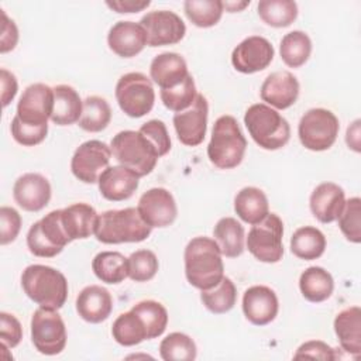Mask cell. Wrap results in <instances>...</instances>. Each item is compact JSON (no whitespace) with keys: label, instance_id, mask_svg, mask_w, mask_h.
<instances>
[{"label":"cell","instance_id":"cell-6","mask_svg":"<svg viewBox=\"0 0 361 361\" xmlns=\"http://www.w3.org/2000/svg\"><path fill=\"white\" fill-rule=\"evenodd\" d=\"M110 148L117 162L140 178L151 173L159 158L152 144L140 131L124 130L117 133L110 142Z\"/></svg>","mask_w":361,"mask_h":361},{"label":"cell","instance_id":"cell-14","mask_svg":"<svg viewBox=\"0 0 361 361\" xmlns=\"http://www.w3.org/2000/svg\"><path fill=\"white\" fill-rule=\"evenodd\" d=\"M209 104L203 94L196 96L190 107L175 113L172 121L178 140L188 147H196L203 142L207 130Z\"/></svg>","mask_w":361,"mask_h":361},{"label":"cell","instance_id":"cell-50","mask_svg":"<svg viewBox=\"0 0 361 361\" xmlns=\"http://www.w3.org/2000/svg\"><path fill=\"white\" fill-rule=\"evenodd\" d=\"M1 11V35H0V52L6 54L13 51L18 42V28L13 20L7 17L4 10Z\"/></svg>","mask_w":361,"mask_h":361},{"label":"cell","instance_id":"cell-11","mask_svg":"<svg viewBox=\"0 0 361 361\" xmlns=\"http://www.w3.org/2000/svg\"><path fill=\"white\" fill-rule=\"evenodd\" d=\"M66 327L55 309L38 307L31 317V340L38 353L56 355L66 345Z\"/></svg>","mask_w":361,"mask_h":361},{"label":"cell","instance_id":"cell-15","mask_svg":"<svg viewBox=\"0 0 361 361\" xmlns=\"http://www.w3.org/2000/svg\"><path fill=\"white\" fill-rule=\"evenodd\" d=\"M54 107V89L45 83H32L23 92L16 116L27 124H48Z\"/></svg>","mask_w":361,"mask_h":361},{"label":"cell","instance_id":"cell-40","mask_svg":"<svg viewBox=\"0 0 361 361\" xmlns=\"http://www.w3.org/2000/svg\"><path fill=\"white\" fill-rule=\"evenodd\" d=\"M161 358L165 361H193L197 348L192 337L185 333H171L159 344Z\"/></svg>","mask_w":361,"mask_h":361},{"label":"cell","instance_id":"cell-20","mask_svg":"<svg viewBox=\"0 0 361 361\" xmlns=\"http://www.w3.org/2000/svg\"><path fill=\"white\" fill-rule=\"evenodd\" d=\"M299 82L288 71H276L265 78L261 85L262 102L278 110H285L295 104L299 96Z\"/></svg>","mask_w":361,"mask_h":361},{"label":"cell","instance_id":"cell-38","mask_svg":"<svg viewBox=\"0 0 361 361\" xmlns=\"http://www.w3.org/2000/svg\"><path fill=\"white\" fill-rule=\"evenodd\" d=\"M257 10L259 18L275 28L288 27L298 17V4L292 0H261Z\"/></svg>","mask_w":361,"mask_h":361},{"label":"cell","instance_id":"cell-31","mask_svg":"<svg viewBox=\"0 0 361 361\" xmlns=\"http://www.w3.org/2000/svg\"><path fill=\"white\" fill-rule=\"evenodd\" d=\"M299 289L306 300L320 303L331 296L334 290V281L330 272L324 268L309 267L300 274Z\"/></svg>","mask_w":361,"mask_h":361},{"label":"cell","instance_id":"cell-9","mask_svg":"<svg viewBox=\"0 0 361 361\" xmlns=\"http://www.w3.org/2000/svg\"><path fill=\"white\" fill-rule=\"evenodd\" d=\"M340 130L338 118L327 109L307 110L298 126L302 145L310 151H326L337 140Z\"/></svg>","mask_w":361,"mask_h":361},{"label":"cell","instance_id":"cell-13","mask_svg":"<svg viewBox=\"0 0 361 361\" xmlns=\"http://www.w3.org/2000/svg\"><path fill=\"white\" fill-rule=\"evenodd\" d=\"M140 24L147 34V45L162 47L178 44L186 34L183 20L169 10H154L142 16Z\"/></svg>","mask_w":361,"mask_h":361},{"label":"cell","instance_id":"cell-32","mask_svg":"<svg viewBox=\"0 0 361 361\" xmlns=\"http://www.w3.org/2000/svg\"><path fill=\"white\" fill-rule=\"evenodd\" d=\"M324 250L326 237L319 228L313 226L300 227L290 237V251L295 257L300 259H317L323 255Z\"/></svg>","mask_w":361,"mask_h":361},{"label":"cell","instance_id":"cell-7","mask_svg":"<svg viewBox=\"0 0 361 361\" xmlns=\"http://www.w3.org/2000/svg\"><path fill=\"white\" fill-rule=\"evenodd\" d=\"M117 103L128 117L140 118L148 114L155 103V92L149 78L141 72L123 75L116 85Z\"/></svg>","mask_w":361,"mask_h":361},{"label":"cell","instance_id":"cell-5","mask_svg":"<svg viewBox=\"0 0 361 361\" xmlns=\"http://www.w3.org/2000/svg\"><path fill=\"white\" fill-rule=\"evenodd\" d=\"M244 124L255 144L264 149H279L290 138V127L286 118L264 103H255L247 109Z\"/></svg>","mask_w":361,"mask_h":361},{"label":"cell","instance_id":"cell-43","mask_svg":"<svg viewBox=\"0 0 361 361\" xmlns=\"http://www.w3.org/2000/svg\"><path fill=\"white\" fill-rule=\"evenodd\" d=\"M128 278L135 282H147L155 276L159 268L157 255L149 250H138L127 258Z\"/></svg>","mask_w":361,"mask_h":361},{"label":"cell","instance_id":"cell-49","mask_svg":"<svg viewBox=\"0 0 361 361\" xmlns=\"http://www.w3.org/2000/svg\"><path fill=\"white\" fill-rule=\"evenodd\" d=\"M316 358V360H326L331 361L336 360L334 350L324 341L320 340H310L303 343L298 351L295 353L293 358Z\"/></svg>","mask_w":361,"mask_h":361},{"label":"cell","instance_id":"cell-3","mask_svg":"<svg viewBox=\"0 0 361 361\" xmlns=\"http://www.w3.org/2000/svg\"><path fill=\"white\" fill-rule=\"evenodd\" d=\"M247 149V140L233 116H220L212 130L207 145V157L219 169H233L238 166Z\"/></svg>","mask_w":361,"mask_h":361},{"label":"cell","instance_id":"cell-33","mask_svg":"<svg viewBox=\"0 0 361 361\" xmlns=\"http://www.w3.org/2000/svg\"><path fill=\"white\" fill-rule=\"evenodd\" d=\"M94 275L106 283H120L128 276L127 258L117 251H102L92 261Z\"/></svg>","mask_w":361,"mask_h":361},{"label":"cell","instance_id":"cell-39","mask_svg":"<svg viewBox=\"0 0 361 361\" xmlns=\"http://www.w3.org/2000/svg\"><path fill=\"white\" fill-rule=\"evenodd\" d=\"M183 10L189 21L200 28L216 25L223 16V1L220 0H186Z\"/></svg>","mask_w":361,"mask_h":361},{"label":"cell","instance_id":"cell-12","mask_svg":"<svg viewBox=\"0 0 361 361\" xmlns=\"http://www.w3.org/2000/svg\"><path fill=\"white\" fill-rule=\"evenodd\" d=\"M111 148L99 140H89L80 144L71 159V171L83 183H96L100 175L109 168Z\"/></svg>","mask_w":361,"mask_h":361},{"label":"cell","instance_id":"cell-44","mask_svg":"<svg viewBox=\"0 0 361 361\" xmlns=\"http://www.w3.org/2000/svg\"><path fill=\"white\" fill-rule=\"evenodd\" d=\"M338 227L344 237L358 244L361 241V200L360 197H351L345 200L344 209L338 216Z\"/></svg>","mask_w":361,"mask_h":361},{"label":"cell","instance_id":"cell-52","mask_svg":"<svg viewBox=\"0 0 361 361\" xmlns=\"http://www.w3.org/2000/svg\"><path fill=\"white\" fill-rule=\"evenodd\" d=\"M107 7L123 14V13H138L147 8L151 1L149 0H118V1H106Z\"/></svg>","mask_w":361,"mask_h":361},{"label":"cell","instance_id":"cell-54","mask_svg":"<svg viewBox=\"0 0 361 361\" xmlns=\"http://www.w3.org/2000/svg\"><path fill=\"white\" fill-rule=\"evenodd\" d=\"M250 4V0L247 1H223V8H226L228 13H235L244 10Z\"/></svg>","mask_w":361,"mask_h":361},{"label":"cell","instance_id":"cell-4","mask_svg":"<svg viewBox=\"0 0 361 361\" xmlns=\"http://www.w3.org/2000/svg\"><path fill=\"white\" fill-rule=\"evenodd\" d=\"M151 230L135 207H126L99 214L94 235L103 244L141 243L149 237Z\"/></svg>","mask_w":361,"mask_h":361},{"label":"cell","instance_id":"cell-45","mask_svg":"<svg viewBox=\"0 0 361 361\" xmlns=\"http://www.w3.org/2000/svg\"><path fill=\"white\" fill-rule=\"evenodd\" d=\"M48 134V124L44 126H34L23 123L17 116L11 120V135L13 138L24 145V147H34L41 144Z\"/></svg>","mask_w":361,"mask_h":361},{"label":"cell","instance_id":"cell-19","mask_svg":"<svg viewBox=\"0 0 361 361\" xmlns=\"http://www.w3.org/2000/svg\"><path fill=\"white\" fill-rule=\"evenodd\" d=\"M13 197L21 209L27 212H39L51 199V185L41 173H24L13 186Z\"/></svg>","mask_w":361,"mask_h":361},{"label":"cell","instance_id":"cell-24","mask_svg":"<svg viewBox=\"0 0 361 361\" xmlns=\"http://www.w3.org/2000/svg\"><path fill=\"white\" fill-rule=\"evenodd\" d=\"M113 310L110 292L100 285H89L76 298V312L87 323L104 322Z\"/></svg>","mask_w":361,"mask_h":361},{"label":"cell","instance_id":"cell-41","mask_svg":"<svg viewBox=\"0 0 361 361\" xmlns=\"http://www.w3.org/2000/svg\"><path fill=\"white\" fill-rule=\"evenodd\" d=\"M144 322L148 340L157 338L164 334L168 326V312L166 309L157 300H141L131 307Z\"/></svg>","mask_w":361,"mask_h":361},{"label":"cell","instance_id":"cell-23","mask_svg":"<svg viewBox=\"0 0 361 361\" xmlns=\"http://www.w3.org/2000/svg\"><path fill=\"white\" fill-rule=\"evenodd\" d=\"M140 176L133 171L116 165L109 166L99 178L97 185L102 196L110 202H121L130 199L138 188Z\"/></svg>","mask_w":361,"mask_h":361},{"label":"cell","instance_id":"cell-21","mask_svg":"<svg viewBox=\"0 0 361 361\" xmlns=\"http://www.w3.org/2000/svg\"><path fill=\"white\" fill-rule=\"evenodd\" d=\"M109 48L121 58L138 55L147 45V34L140 23L117 21L107 34Z\"/></svg>","mask_w":361,"mask_h":361},{"label":"cell","instance_id":"cell-29","mask_svg":"<svg viewBox=\"0 0 361 361\" xmlns=\"http://www.w3.org/2000/svg\"><path fill=\"white\" fill-rule=\"evenodd\" d=\"M234 210L243 221L257 224L269 213V204L261 189L245 186L234 197Z\"/></svg>","mask_w":361,"mask_h":361},{"label":"cell","instance_id":"cell-48","mask_svg":"<svg viewBox=\"0 0 361 361\" xmlns=\"http://www.w3.org/2000/svg\"><path fill=\"white\" fill-rule=\"evenodd\" d=\"M0 338L1 345L6 348H14L23 338V327L14 314L0 313Z\"/></svg>","mask_w":361,"mask_h":361},{"label":"cell","instance_id":"cell-16","mask_svg":"<svg viewBox=\"0 0 361 361\" xmlns=\"http://www.w3.org/2000/svg\"><path fill=\"white\" fill-rule=\"evenodd\" d=\"M137 210L151 228L168 227L178 216L176 202L172 193L165 188H152L142 193Z\"/></svg>","mask_w":361,"mask_h":361},{"label":"cell","instance_id":"cell-47","mask_svg":"<svg viewBox=\"0 0 361 361\" xmlns=\"http://www.w3.org/2000/svg\"><path fill=\"white\" fill-rule=\"evenodd\" d=\"M21 230L20 213L8 206L0 207V244L13 243Z\"/></svg>","mask_w":361,"mask_h":361},{"label":"cell","instance_id":"cell-51","mask_svg":"<svg viewBox=\"0 0 361 361\" xmlns=\"http://www.w3.org/2000/svg\"><path fill=\"white\" fill-rule=\"evenodd\" d=\"M0 82H1V104H3V107H7L10 104V102L17 94V90H18L17 79L11 72L1 68Z\"/></svg>","mask_w":361,"mask_h":361},{"label":"cell","instance_id":"cell-1","mask_svg":"<svg viewBox=\"0 0 361 361\" xmlns=\"http://www.w3.org/2000/svg\"><path fill=\"white\" fill-rule=\"evenodd\" d=\"M221 257V251L213 238H192L183 254L188 282L200 290L216 286L224 276Z\"/></svg>","mask_w":361,"mask_h":361},{"label":"cell","instance_id":"cell-26","mask_svg":"<svg viewBox=\"0 0 361 361\" xmlns=\"http://www.w3.org/2000/svg\"><path fill=\"white\" fill-rule=\"evenodd\" d=\"M62 224L71 241L89 238L94 234L99 214L93 206L87 203H73L61 209Z\"/></svg>","mask_w":361,"mask_h":361},{"label":"cell","instance_id":"cell-18","mask_svg":"<svg viewBox=\"0 0 361 361\" xmlns=\"http://www.w3.org/2000/svg\"><path fill=\"white\" fill-rule=\"evenodd\" d=\"M279 310L276 293L264 285H254L243 295V312L245 319L255 326L271 323Z\"/></svg>","mask_w":361,"mask_h":361},{"label":"cell","instance_id":"cell-17","mask_svg":"<svg viewBox=\"0 0 361 361\" xmlns=\"http://www.w3.org/2000/svg\"><path fill=\"white\" fill-rule=\"evenodd\" d=\"M272 44L259 35H251L243 39L231 52V63L241 73H255L268 68L274 59Z\"/></svg>","mask_w":361,"mask_h":361},{"label":"cell","instance_id":"cell-46","mask_svg":"<svg viewBox=\"0 0 361 361\" xmlns=\"http://www.w3.org/2000/svg\"><path fill=\"white\" fill-rule=\"evenodd\" d=\"M155 148L158 157H164L171 149V138L166 126L161 120H149L144 123L138 130Z\"/></svg>","mask_w":361,"mask_h":361},{"label":"cell","instance_id":"cell-53","mask_svg":"<svg viewBox=\"0 0 361 361\" xmlns=\"http://www.w3.org/2000/svg\"><path fill=\"white\" fill-rule=\"evenodd\" d=\"M345 141L348 148H353L355 152H360V120H355L353 126L347 128Z\"/></svg>","mask_w":361,"mask_h":361},{"label":"cell","instance_id":"cell-8","mask_svg":"<svg viewBox=\"0 0 361 361\" xmlns=\"http://www.w3.org/2000/svg\"><path fill=\"white\" fill-rule=\"evenodd\" d=\"M71 240L62 224V213L52 210L35 221L27 233V247L31 254L41 258L58 255Z\"/></svg>","mask_w":361,"mask_h":361},{"label":"cell","instance_id":"cell-25","mask_svg":"<svg viewBox=\"0 0 361 361\" xmlns=\"http://www.w3.org/2000/svg\"><path fill=\"white\" fill-rule=\"evenodd\" d=\"M189 75L186 61L176 52H162L149 65V76L161 89L178 86Z\"/></svg>","mask_w":361,"mask_h":361},{"label":"cell","instance_id":"cell-27","mask_svg":"<svg viewBox=\"0 0 361 361\" xmlns=\"http://www.w3.org/2000/svg\"><path fill=\"white\" fill-rule=\"evenodd\" d=\"M334 331L341 348L358 358L361 354V309L350 306L341 310L334 319Z\"/></svg>","mask_w":361,"mask_h":361},{"label":"cell","instance_id":"cell-36","mask_svg":"<svg viewBox=\"0 0 361 361\" xmlns=\"http://www.w3.org/2000/svg\"><path fill=\"white\" fill-rule=\"evenodd\" d=\"M111 120V109L106 99L100 96H89L83 100V110L79 118V127L89 133L104 130Z\"/></svg>","mask_w":361,"mask_h":361},{"label":"cell","instance_id":"cell-37","mask_svg":"<svg viewBox=\"0 0 361 361\" xmlns=\"http://www.w3.org/2000/svg\"><path fill=\"white\" fill-rule=\"evenodd\" d=\"M200 300L212 313L223 314L234 307L237 300V289L230 278L223 276L216 286L202 290Z\"/></svg>","mask_w":361,"mask_h":361},{"label":"cell","instance_id":"cell-35","mask_svg":"<svg viewBox=\"0 0 361 361\" xmlns=\"http://www.w3.org/2000/svg\"><path fill=\"white\" fill-rule=\"evenodd\" d=\"M279 54L285 65L289 68H299L306 63L312 54V41L303 31H290L281 39Z\"/></svg>","mask_w":361,"mask_h":361},{"label":"cell","instance_id":"cell-30","mask_svg":"<svg viewBox=\"0 0 361 361\" xmlns=\"http://www.w3.org/2000/svg\"><path fill=\"white\" fill-rule=\"evenodd\" d=\"M213 235L221 255L227 258H237L243 254L245 233L241 223L234 217L220 219L213 228Z\"/></svg>","mask_w":361,"mask_h":361},{"label":"cell","instance_id":"cell-42","mask_svg":"<svg viewBox=\"0 0 361 361\" xmlns=\"http://www.w3.org/2000/svg\"><path fill=\"white\" fill-rule=\"evenodd\" d=\"M159 96L166 109H169L175 113L186 110L188 107L192 106V103L195 102V99L197 96L196 85H195L192 75L189 73L185 78V80L175 87L161 89Z\"/></svg>","mask_w":361,"mask_h":361},{"label":"cell","instance_id":"cell-10","mask_svg":"<svg viewBox=\"0 0 361 361\" xmlns=\"http://www.w3.org/2000/svg\"><path fill=\"white\" fill-rule=\"evenodd\" d=\"M283 223L275 213H268L259 223L252 224L247 237L248 251L261 262L274 264L283 257Z\"/></svg>","mask_w":361,"mask_h":361},{"label":"cell","instance_id":"cell-28","mask_svg":"<svg viewBox=\"0 0 361 361\" xmlns=\"http://www.w3.org/2000/svg\"><path fill=\"white\" fill-rule=\"evenodd\" d=\"M54 89V107L51 121L56 126H71L79 121L83 102L79 93L69 85H56Z\"/></svg>","mask_w":361,"mask_h":361},{"label":"cell","instance_id":"cell-34","mask_svg":"<svg viewBox=\"0 0 361 361\" xmlns=\"http://www.w3.org/2000/svg\"><path fill=\"white\" fill-rule=\"evenodd\" d=\"M113 338L124 347L137 345L144 340H148V331L142 319L130 309L126 313H121L113 323L111 327Z\"/></svg>","mask_w":361,"mask_h":361},{"label":"cell","instance_id":"cell-2","mask_svg":"<svg viewBox=\"0 0 361 361\" xmlns=\"http://www.w3.org/2000/svg\"><path fill=\"white\" fill-rule=\"evenodd\" d=\"M24 293L37 305L47 309H61L68 298V281L65 275L48 265H28L21 274Z\"/></svg>","mask_w":361,"mask_h":361},{"label":"cell","instance_id":"cell-22","mask_svg":"<svg viewBox=\"0 0 361 361\" xmlns=\"http://www.w3.org/2000/svg\"><path fill=\"white\" fill-rule=\"evenodd\" d=\"M345 204V195L341 186L334 182H323L310 195L309 206L312 214L320 223H333L338 219Z\"/></svg>","mask_w":361,"mask_h":361}]
</instances>
